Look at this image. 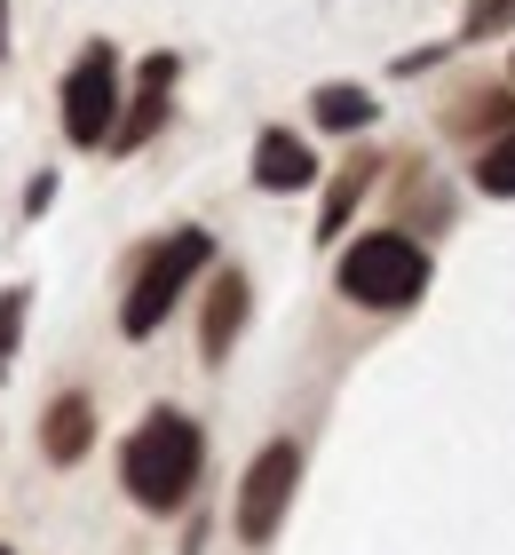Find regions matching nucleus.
I'll return each instance as SVG.
<instances>
[{"label": "nucleus", "mask_w": 515, "mask_h": 555, "mask_svg": "<svg viewBox=\"0 0 515 555\" xmlns=\"http://www.w3.org/2000/svg\"><path fill=\"white\" fill-rule=\"evenodd\" d=\"M198 461H206L198 421L175 413V405H159V413H143L136 437H127V452H119V485H127V500H136V508L167 516V508H183V500H191Z\"/></svg>", "instance_id": "nucleus-1"}, {"label": "nucleus", "mask_w": 515, "mask_h": 555, "mask_svg": "<svg viewBox=\"0 0 515 555\" xmlns=\"http://www.w3.org/2000/svg\"><path fill=\"white\" fill-rule=\"evenodd\" d=\"M206 262H215L206 231H175L167 246H151V255H143V270H136V286H127V301H119V334H127V341L159 334V325H167V310L191 294V278H198Z\"/></svg>", "instance_id": "nucleus-2"}, {"label": "nucleus", "mask_w": 515, "mask_h": 555, "mask_svg": "<svg viewBox=\"0 0 515 555\" xmlns=\"http://www.w3.org/2000/svg\"><path fill=\"white\" fill-rule=\"evenodd\" d=\"M342 294L365 301V310H404V301L428 294V255L404 231H373L342 255Z\"/></svg>", "instance_id": "nucleus-3"}, {"label": "nucleus", "mask_w": 515, "mask_h": 555, "mask_svg": "<svg viewBox=\"0 0 515 555\" xmlns=\"http://www.w3.org/2000/svg\"><path fill=\"white\" fill-rule=\"evenodd\" d=\"M112 128H119V48L95 40L64 72V135L80 151H95V143H112Z\"/></svg>", "instance_id": "nucleus-4"}, {"label": "nucleus", "mask_w": 515, "mask_h": 555, "mask_svg": "<svg viewBox=\"0 0 515 555\" xmlns=\"http://www.w3.org/2000/svg\"><path fill=\"white\" fill-rule=\"evenodd\" d=\"M294 485H301V444H262L239 485V540L246 547H270L278 524H286L294 508Z\"/></svg>", "instance_id": "nucleus-5"}, {"label": "nucleus", "mask_w": 515, "mask_h": 555, "mask_svg": "<svg viewBox=\"0 0 515 555\" xmlns=\"http://www.w3.org/2000/svg\"><path fill=\"white\" fill-rule=\"evenodd\" d=\"M239 325H246V270H215V286H206V325H198L206 365H222V358H230Z\"/></svg>", "instance_id": "nucleus-6"}, {"label": "nucleus", "mask_w": 515, "mask_h": 555, "mask_svg": "<svg viewBox=\"0 0 515 555\" xmlns=\"http://www.w3.org/2000/svg\"><path fill=\"white\" fill-rule=\"evenodd\" d=\"M88 444H95V405L80 389H64L56 405H48V421H40V452L56 468H72V461H88Z\"/></svg>", "instance_id": "nucleus-7"}, {"label": "nucleus", "mask_w": 515, "mask_h": 555, "mask_svg": "<svg viewBox=\"0 0 515 555\" xmlns=\"http://www.w3.org/2000/svg\"><path fill=\"white\" fill-rule=\"evenodd\" d=\"M167 95H175V56H151V64H143V80H136V95H127L136 112H127L119 128H112V143H119V151H136V143L167 119Z\"/></svg>", "instance_id": "nucleus-8"}, {"label": "nucleus", "mask_w": 515, "mask_h": 555, "mask_svg": "<svg viewBox=\"0 0 515 555\" xmlns=\"http://www.w3.org/2000/svg\"><path fill=\"white\" fill-rule=\"evenodd\" d=\"M254 183H262V191H301V183H318V159H309V143L286 135V128H270L262 143H254Z\"/></svg>", "instance_id": "nucleus-9"}, {"label": "nucleus", "mask_w": 515, "mask_h": 555, "mask_svg": "<svg viewBox=\"0 0 515 555\" xmlns=\"http://www.w3.org/2000/svg\"><path fill=\"white\" fill-rule=\"evenodd\" d=\"M365 183H373V159H357V167H342V175H333L318 238H342V231H349V207H357V198H365Z\"/></svg>", "instance_id": "nucleus-10"}, {"label": "nucleus", "mask_w": 515, "mask_h": 555, "mask_svg": "<svg viewBox=\"0 0 515 555\" xmlns=\"http://www.w3.org/2000/svg\"><path fill=\"white\" fill-rule=\"evenodd\" d=\"M318 119L349 135V128H365V119H373V95L349 88V80H325V88H318Z\"/></svg>", "instance_id": "nucleus-11"}, {"label": "nucleus", "mask_w": 515, "mask_h": 555, "mask_svg": "<svg viewBox=\"0 0 515 555\" xmlns=\"http://www.w3.org/2000/svg\"><path fill=\"white\" fill-rule=\"evenodd\" d=\"M476 191H484V198H515V135L484 143V159H476Z\"/></svg>", "instance_id": "nucleus-12"}, {"label": "nucleus", "mask_w": 515, "mask_h": 555, "mask_svg": "<svg viewBox=\"0 0 515 555\" xmlns=\"http://www.w3.org/2000/svg\"><path fill=\"white\" fill-rule=\"evenodd\" d=\"M16 334H24V286L0 294V382H9V365H16Z\"/></svg>", "instance_id": "nucleus-13"}, {"label": "nucleus", "mask_w": 515, "mask_h": 555, "mask_svg": "<svg viewBox=\"0 0 515 555\" xmlns=\"http://www.w3.org/2000/svg\"><path fill=\"white\" fill-rule=\"evenodd\" d=\"M492 24H515V0H492V9H476L468 33H492Z\"/></svg>", "instance_id": "nucleus-14"}, {"label": "nucleus", "mask_w": 515, "mask_h": 555, "mask_svg": "<svg viewBox=\"0 0 515 555\" xmlns=\"http://www.w3.org/2000/svg\"><path fill=\"white\" fill-rule=\"evenodd\" d=\"M0 9H9V0H0ZM0 48H9V40H0Z\"/></svg>", "instance_id": "nucleus-15"}, {"label": "nucleus", "mask_w": 515, "mask_h": 555, "mask_svg": "<svg viewBox=\"0 0 515 555\" xmlns=\"http://www.w3.org/2000/svg\"><path fill=\"white\" fill-rule=\"evenodd\" d=\"M0 555H9V547H0Z\"/></svg>", "instance_id": "nucleus-16"}]
</instances>
